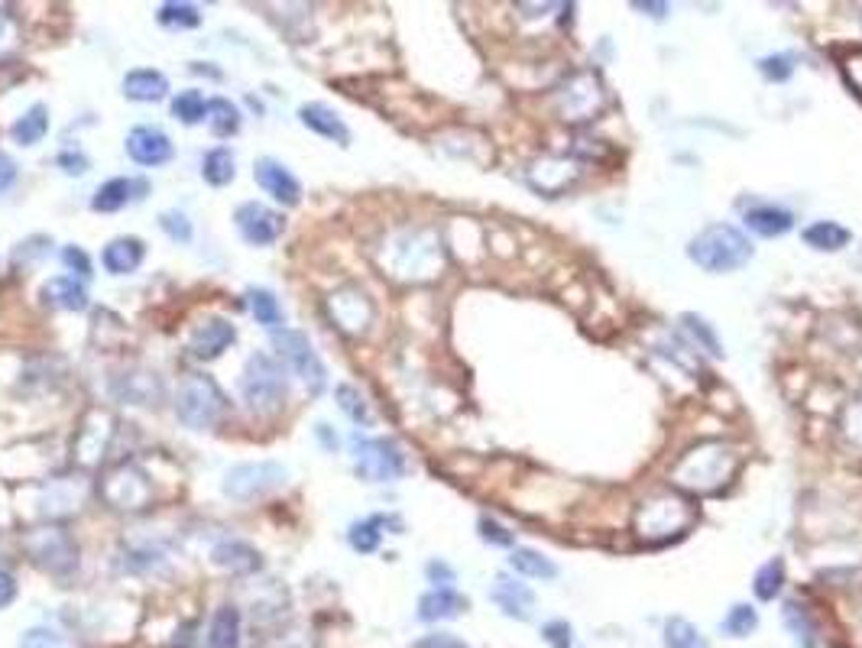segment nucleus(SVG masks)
<instances>
[{
  "label": "nucleus",
  "instance_id": "nucleus-1",
  "mask_svg": "<svg viewBox=\"0 0 862 648\" xmlns=\"http://www.w3.org/2000/svg\"><path fill=\"white\" fill-rule=\"evenodd\" d=\"M688 257L694 259L701 269L724 276V272L742 269L752 259V241L733 224H711L691 241Z\"/></svg>",
  "mask_w": 862,
  "mask_h": 648
},
{
  "label": "nucleus",
  "instance_id": "nucleus-2",
  "mask_svg": "<svg viewBox=\"0 0 862 648\" xmlns=\"http://www.w3.org/2000/svg\"><path fill=\"white\" fill-rule=\"evenodd\" d=\"M241 395H244L246 408L256 415L279 412L286 395H289L282 364L269 354H253L244 364V374H241Z\"/></svg>",
  "mask_w": 862,
  "mask_h": 648
},
{
  "label": "nucleus",
  "instance_id": "nucleus-3",
  "mask_svg": "<svg viewBox=\"0 0 862 648\" xmlns=\"http://www.w3.org/2000/svg\"><path fill=\"white\" fill-rule=\"evenodd\" d=\"M224 392L221 387L208 377V374H189L179 383V395H175V415L185 428L192 431H205L215 428L218 418L224 415Z\"/></svg>",
  "mask_w": 862,
  "mask_h": 648
},
{
  "label": "nucleus",
  "instance_id": "nucleus-4",
  "mask_svg": "<svg viewBox=\"0 0 862 648\" xmlns=\"http://www.w3.org/2000/svg\"><path fill=\"white\" fill-rule=\"evenodd\" d=\"M272 347L279 354V360L308 387L312 395H318L321 389L328 387V367L325 360L318 357L315 344L308 341V334L302 331H292V328H282L272 334Z\"/></svg>",
  "mask_w": 862,
  "mask_h": 648
},
{
  "label": "nucleus",
  "instance_id": "nucleus-5",
  "mask_svg": "<svg viewBox=\"0 0 862 648\" xmlns=\"http://www.w3.org/2000/svg\"><path fill=\"white\" fill-rule=\"evenodd\" d=\"M289 480V467H282L279 461H256V464H238L224 474V497L238 500V503H250L259 500L279 487H286Z\"/></svg>",
  "mask_w": 862,
  "mask_h": 648
},
{
  "label": "nucleus",
  "instance_id": "nucleus-6",
  "mask_svg": "<svg viewBox=\"0 0 862 648\" xmlns=\"http://www.w3.org/2000/svg\"><path fill=\"white\" fill-rule=\"evenodd\" d=\"M354 467L357 477L369 484H392L405 477V454L389 438H357L354 441Z\"/></svg>",
  "mask_w": 862,
  "mask_h": 648
},
{
  "label": "nucleus",
  "instance_id": "nucleus-7",
  "mask_svg": "<svg viewBox=\"0 0 862 648\" xmlns=\"http://www.w3.org/2000/svg\"><path fill=\"white\" fill-rule=\"evenodd\" d=\"M234 224H238L241 237H244L246 244H253V247H269L286 231V218L279 211L259 205V201H244L234 211Z\"/></svg>",
  "mask_w": 862,
  "mask_h": 648
},
{
  "label": "nucleus",
  "instance_id": "nucleus-8",
  "mask_svg": "<svg viewBox=\"0 0 862 648\" xmlns=\"http://www.w3.org/2000/svg\"><path fill=\"white\" fill-rule=\"evenodd\" d=\"M253 179L269 198H276L286 208H295L302 201V182L289 172V166H282L272 156H263L253 162Z\"/></svg>",
  "mask_w": 862,
  "mask_h": 648
},
{
  "label": "nucleus",
  "instance_id": "nucleus-9",
  "mask_svg": "<svg viewBox=\"0 0 862 648\" xmlns=\"http://www.w3.org/2000/svg\"><path fill=\"white\" fill-rule=\"evenodd\" d=\"M172 139L169 133L159 127H133L126 133V156L136 162V166H146V169H156V166H166L172 159Z\"/></svg>",
  "mask_w": 862,
  "mask_h": 648
},
{
  "label": "nucleus",
  "instance_id": "nucleus-10",
  "mask_svg": "<svg viewBox=\"0 0 862 648\" xmlns=\"http://www.w3.org/2000/svg\"><path fill=\"white\" fill-rule=\"evenodd\" d=\"M29 551L36 564L52 574H69L72 567H78V548L65 531H43L39 538L29 541Z\"/></svg>",
  "mask_w": 862,
  "mask_h": 648
},
{
  "label": "nucleus",
  "instance_id": "nucleus-11",
  "mask_svg": "<svg viewBox=\"0 0 862 648\" xmlns=\"http://www.w3.org/2000/svg\"><path fill=\"white\" fill-rule=\"evenodd\" d=\"M238 341V328L228 321V318H205L195 331H192V338H189V351H192V357H198V360H218L231 344Z\"/></svg>",
  "mask_w": 862,
  "mask_h": 648
},
{
  "label": "nucleus",
  "instance_id": "nucleus-12",
  "mask_svg": "<svg viewBox=\"0 0 862 648\" xmlns=\"http://www.w3.org/2000/svg\"><path fill=\"white\" fill-rule=\"evenodd\" d=\"M587 72L584 75H578V78H571V85H564L561 88V98H558V108H561V114H564V121H571V124H581V121H594V114L604 108V101H607V88L600 85V88H594L591 95H584L587 88ZM594 85V82H591Z\"/></svg>",
  "mask_w": 862,
  "mask_h": 648
},
{
  "label": "nucleus",
  "instance_id": "nucleus-13",
  "mask_svg": "<svg viewBox=\"0 0 862 648\" xmlns=\"http://www.w3.org/2000/svg\"><path fill=\"white\" fill-rule=\"evenodd\" d=\"M493 603L509 616V620H519V623H525V620H532V610H535V594H532V587H525L522 580H515V577H506V574H499L496 577V584H493Z\"/></svg>",
  "mask_w": 862,
  "mask_h": 648
},
{
  "label": "nucleus",
  "instance_id": "nucleus-14",
  "mask_svg": "<svg viewBox=\"0 0 862 648\" xmlns=\"http://www.w3.org/2000/svg\"><path fill=\"white\" fill-rule=\"evenodd\" d=\"M39 298H43V305L59 308V311H85L88 308V289L75 276H52L49 282H43Z\"/></svg>",
  "mask_w": 862,
  "mask_h": 648
},
{
  "label": "nucleus",
  "instance_id": "nucleus-15",
  "mask_svg": "<svg viewBox=\"0 0 862 648\" xmlns=\"http://www.w3.org/2000/svg\"><path fill=\"white\" fill-rule=\"evenodd\" d=\"M299 121L308 130H315L318 136L335 139L338 146H351V130L344 124V118L335 108H328V105H318V101L302 105L299 108Z\"/></svg>",
  "mask_w": 862,
  "mask_h": 648
},
{
  "label": "nucleus",
  "instance_id": "nucleus-16",
  "mask_svg": "<svg viewBox=\"0 0 862 648\" xmlns=\"http://www.w3.org/2000/svg\"><path fill=\"white\" fill-rule=\"evenodd\" d=\"M169 95V78L156 69H133L123 75V98L139 105H156Z\"/></svg>",
  "mask_w": 862,
  "mask_h": 648
},
{
  "label": "nucleus",
  "instance_id": "nucleus-17",
  "mask_svg": "<svg viewBox=\"0 0 862 648\" xmlns=\"http://www.w3.org/2000/svg\"><path fill=\"white\" fill-rule=\"evenodd\" d=\"M211 564L221 571H231V574H253L263 567V558L253 545L231 538V541H221L211 548Z\"/></svg>",
  "mask_w": 862,
  "mask_h": 648
},
{
  "label": "nucleus",
  "instance_id": "nucleus-18",
  "mask_svg": "<svg viewBox=\"0 0 862 648\" xmlns=\"http://www.w3.org/2000/svg\"><path fill=\"white\" fill-rule=\"evenodd\" d=\"M143 257H146V244L139 237H114L105 247L101 262L111 276H130L143 266Z\"/></svg>",
  "mask_w": 862,
  "mask_h": 648
},
{
  "label": "nucleus",
  "instance_id": "nucleus-19",
  "mask_svg": "<svg viewBox=\"0 0 862 648\" xmlns=\"http://www.w3.org/2000/svg\"><path fill=\"white\" fill-rule=\"evenodd\" d=\"M468 610V600L451 590V587H438L432 594H425L418 600V620L422 623H441V620H454Z\"/></svg>",
  "mask_w": 862,
  "mask_h": 648
},
{
  "label": "nucleus",
  "instance_id": "nucleus-20",
  "mask_svg": "<svg viewBox=\"0 0 862 648\" xmlns=\"http://www.w3.org/2000/svg\"><path fill=\"white\" fill-rule=\"evenodd\" d=\"M133 192H146V182H136V179H108V182L95 192L92 208L101 211V215H114V211L126 208L130 201H136Z\"/></svg>",
  "mask_w": 862,
  "mask_h": 648
},
{
  "label": "nucleus",
  "instance_id": "nucleus-21",
  "mask_svg": "<svg viewBox=\"0 0 862 648\" xmlns=\"http://www.w3.org/2000/svg\"><path fill=\"white\" fill-rule=\"evenodd\" d=\"M241 610L238 607H218V613L211 616L208 636H205V648H241Z\"/></svg>",
  "mask_w": 862,
  "mask_h": 648
},
{
  "label": "nucleus",
  "instance_id": "nucleus-22",
  "mask_svg": "<svg viewBox=\"0 0 862 648\" xmlns=\"http://www.w3.org/2000/svg\"><path fill=\"white\" fill-rule=\"evenodd\" d=\"M745 228L758 237H781L794 228L791 211L778 208V205H758L752 211H745Z\"/></svg>",
  "mask_w": 862,
  "mask_h": 648
},
{
  "label": "nucleus",
  "instance_id": "nucleus-23",
  "mask_svg": "<svg viewBox=\"0 0 862 648\" xmlns=\"http://www.w3.org/2000/svg\"><path fill=\"white\" fill-rule=\"evenodd\" d=\"M202 179L215 188H224L238 179V159L228 146H215L211 152H205L202 159Z\"/></svg>",
  "mask_w": 862,
  "mask_h": 648
},
{
  "label": "nucleus",
  "instance_id": "nucleus-24",
  "mask_svg": "<svg viewBox=\"0 0 862 648\" xmlns=\"http://www.w3.org/2000/svg\"><path fill=\"white\" fill-rule=\"evenodd\" d=\"M801 237H804L808 247H814V250H821V254L843 250V247L853 241V234H850L843 224H837V221H817V224H811Z\"/></svg>",
  "mask_w": 862,
  "mask_h": 648
},
{
  "label": "nucleus",
  "instance_id": "nucleus-25",
  "mask_svg": "<svg viewBox=\"0 0 862 648\" xmlns=\"http://www.w3.org/2000/svg\"><path fill=\"white\" fill-rule=\"evenodd\" d=\"M46 133H49V108H46V105H33L26 114H20V118L10 124V136H13L20 146H36V143H43Z\"/></svg>",
  "mask_w": 862,
  "mask_h": 648
},
{
  "label": "nucleus",
  "instance_id": "nucleus-26",
  "mask_svg": "<svg viewBox=\"0 0 862 648\" xmlns=\"http://www.w3.org/2000/svg\"><path fill=\"white\" fill-rule=\"evenodd\" d=\"M246 302H250V311H253V318L263 325V328H269V331H279L282 325H286V311H282V305H279V298L269 292V289H246Z\"/></svg>",
  "mask_w": 862,
  "mask_h": 648
},
{
  "label": "nucleus",
  "instance_id": "nucleus-27",
  "mask_svg": "<svg viewBox=\"0 0 862 648\" xmlns=\"http://www.w3.org/2000/svg\"><path fill=\"white\" fill-rule=\"evenodd\" d=\"M509 564H512L522 577H535V580H551V577H558V567H555L542 551H535V548H519V551H512Z\"/></svg>",
  "mask_w": 862,
  "mask_h": 648
},
{
  "label": "nucleus",
  "instance_id": "nucleus-28",
  "mask_svg": "<svg viewBox=\"0 0 862 648\" xmlns=\"http://www.w3.org/2000/svg\"><path fill=\"white\" fill-rule=\"evenodd\" d=\"M241 108L238 105H231L228 98H215V101H208V127H211V133L215 136H221V139H228V136H234L238 130H241Z\"/></svg>",
  "mask_w": 862,
  "mask_h": 648
},
{
  "label": "nucleus",
  "instance_id": "nucleus-29",
  "mask_svg": "<svg viewBox=\"0 0 862 648\" xmlns=\"http://www.w3.org/2000/svg\"><path fill=\"white\" fill-rule=\"evenodd\" d=\"M781 587H785V561L781 558H772L768 564H762L758 571H755V580H752V594L758 597V600H775L778 594H781Z\"/></svg>",
  "mask_w": 862,
  "mask_h": 648
},
{
  "label": "nucleus",
  "instance_id": "nucleus-30",
  "mask_svg": "<svg viewBox=\"0 0 862 648\" xmlns=\"http://www.w3.org/2000/svg\"><path fill=\"white\" fill-rule=\"evenodd\" d=\"M781 620L788 626V633L794 636V643L801 648H817V639H814V623H811V613L801 607V603H785L781 610Z\"/></svg>",
  "mask_w": 862,
  "mask_h": 648
},
{
  "label": "nucleus",
  "instance_id": "nucleus-31",
  "mask_svg": "<svg viewBox=\"0 0 862 648\" xmlns=\"http://www.w3.org/2000/svg\"><path fill=\"white\" fill-rule=\"evenodd\" d=\"M172 114H175V121H182L185 127H195V124L208 121V101H205V95L195 91V88L179 91L175 101H172Z\"/></svg>",
  "mask_w": 862,
  "mask_h": 648
},
{
  "label": "nucleus",
  "instance_id": "nucleus-32",
  "mask_svg": "<svg viewBox=\"0 0 862 648\" xmlns=\"http://www.w3.org/2000/svg\"><path fill=\"white\" fill-rule=\"evenodd\" d=\"M389 518L386 516H373V518H364V522H354L351 525V531H348V541H351V548L354 551H361V554H373L376 548H379V538H383V525H386Z\"/></svg>",
  "mask_w": 862,
  "mask_h": 648
},
{
  "label": "nucleus",
  "instance_id": "nucleus-33",
  "mask_svg": "<svg viewBox=\"0 0 862 648\" xmlns=\"http://www.w3.org/2000/svg\"><path fill=\"white\" fill-rule=\"evenodd\" d=\"M665 648H707L704 636L694 629V623L675 616L665 623Z\"/></svg>",
  "mask_w": 862,
  "mask_h": 648
},
{
  "label": "nucleus",
  "instance_id": "nucleus-34",
  "mask_svg": "<svg viewBox=\"0 0 862 648\" xmlns=\"http://www.w3.org/2000/svg\"><path fill=\"white\" fill-rule=\"evenodd\" d=\"M159 23L169 29H195L202 23V13L195 3H162L159 7Z\"/></svg>",
  "mask_w": 862,
  "mask_h": 648
},
{
  "label": "nucleus",
  "instance_id": "nucleus-35",
  "mask_svg": "<svg viewBox=\"0 0 862 648\" xmlns=\"http://www.w3.org/2000/svg\"><path fill=\"white\" fill-rule=\"evenodd\" d=\"M758 629V613L749 607V603H737L730 613H727V620H724V633L730 636V639H745V636H752Z\"/></svg>",
  "mask_w": 862,
  "mask_h": 648
},
{
  "label": "nucleus",
  "instance_id": "nucleus-36",
  "mask_svg": "<svg viewBox=\"0 0 862 648\" xmlns=\"http://www.w3.org/2000/svg\"><path fill=\"white\" fill-rule=\"evenodd\" d=\"M335 392H338V405H341V412H344L351 421H357V425H369V421H373V415H369V405L364 402L361 389L341 383V387L335 389Z\"/></svg>",
  "mask_w": 862,
  "mask_h": 648
},
{
  "label": "nucleus",
  "instance_id": "nucleus-37",
  "mask_svg": "<svg viewBox=\"0 0 862 648\" xmlns=\"http://www.w3.org/2000/svg\"><path fill=\"white\" fill-rule=\"evenodd\" d=\"M681 325L701 341V347L711 351V357H724V344H720V338L714 334V328H711L704 318H697V315H681Z\"/></svg>",
  "mask_w": 862,
  "mask_h": 648
},
{
  "label": "nucleus",
  "instance_id": "nucleus-38",
  "mask_svg": "<svg viewBox=\"0 0 862 648\" xmlns=\"http://www.w3.org/2000/svg\"><path fill=\"white\" fill-rule=\"evenodd\" d=\"M16 648H69L65 636L59 629H49V626H33L26 633H20V643Z\"/></svg>",
  "mask_w": 862,
  "mask_h": 648
},
{
  "label": "nucleus",
  "instance_id": "nucleus-39",
  "mask_svg": "<svg viewBox=\"0 0 862 648\" xmlns=\"http://www.w3.org/2000/svg\"><path fill=\"white\" fill-rule=\"evenodd\" d=\"M794 56L791 52H778V56H765L762 62H758V72L768 78V82H788L791 75H794Z\"/></svg>",
  "mask_w": 862,
  "mask_h": 648
},
{
  "label": "nucleus",
  "instance_id": "nucleus-40",
  "mask_svg": "<svg viewBox=\"0 0 862 648\" xmlns=\"http://www.w3.org/2000/svg\"><path fill=\"white\" fill-rule=\"evenodd\" d=\"M159 228L166 231L169 241L175 244H192V221L182 211H162L159 215Z\"/></svg>",
  "mask_w": 862,
  "mask_h": 648
},
{
  "label": "nucleus",
  "instance_id": "nucleus-41",
  "mask_svg": "<svg viewBox=\"0 0 862 648\" xmlns=\"http://www.w3.org/2000/svg\"><path fill=\"white\" fill-rule=\"evenodd\" d=\"M477 528H481V538H484V541H490V545H499V548H509V545L515 541V535H512V531H509L506 525H499L496 518L484 516V518H481V525H477Z\"/></svg>",
  "mask_w": 862,
  "mask_h": 648
},
{
  "label": "nucleus",
  "instance_id": "nucleus-42",
  "mask_svg": "<svg viewBox=\"0 0 862 648\" xmlns=\"http://www.w3.org/2000/svg\"><path fill=\"white\" fill-rule=\"evenodd\" d=\"M56 162H59V169H62L65 175H85V172H88V166H92V162H88V156H85V152H78V149H75V152H72V149L59 152V159H56Z\"/></svg>",
  "mask_w": 862,
  "mask_h": 648
},
{
  "label": "nucleus",
  "instance_id": "nucleus-43",
  "mask_svg": "<svg viewBox=\"0 0 862 648\" xmlns=\"http://www.w3.org/2000/svg\"><path fill=\"white\" fill-rule=\"evenodd\" d=\"M542 639H545L551 648H571V626H568L564 620L548 623V626L542 629Z\"/></svg>",
  "mask_w": 862,
  "mask_h": 648
},
{
  "label": "nucleus",
  "instance_id": "nucleus-44",
  "mask_svg": "<svg viewBox=\"0 0 862 648\" xmlns=\"http://www.w3.org/2000/svg\"><path fill=\"white\" fill-rule=\"evenodd\" d=\"M62 259H65V266H69L72 272H78V279H88V276H92V259H88V254H85L82 247H65V250H62Z\"/></svg>",
  "mask_w": 862,
  "mask_h": 648
},
{
  "label": "nucleus",
  "instance_id": "nucleus-45",
  "mask_svg": "<svg viewBox=\"0 0 862 648\" xmlns=\"http://www.w3.org/2000/svg\"><path fill=\"white\" fill-rule=\"evenodd\" d=\"M409 648H471L464 639L451 636V633H432V636H422L418 643H412Z\"/></svg>",
  "mask_w": 862,
  "mask_h": 648
},
{
  "label": "nucleus",
  "instance_id": "nucleus-46",
  "mask_svg": "<svg viewBox=\"0 0 862 648\" xmlns=\"http://www.w3.org/2000/svg\"><path fill=\"white\" fill-rule=\"evenodd\" d=\"M13 600H16V580H13L10 571L0 567V610H7Z\"/></svg>",
  "mask_w": 862,
  "mask_h": 648
},
{
  "label": "nucleus",
  "instance_id": "nucleus-47",
  "mask_svg": "<svg viewBox=\"0 0 862 648\" xmlns=\"http://www.w3.org/2000/svg\"><path fill=\"white\" fill-rule=\"evenodd\" d=\"M428 580L448 587V584H454V571H451L445 561H432V564H428Z\"/></svg>",
  "mask_w": 862,
  "mask_h": 648
},
{
  "label": "nucleus",
  "instance_id": "nucleus-48",
  "mask_svg": "<svg viewBox=\"0 0 862 648\" xmlns=\"http://www.w3.org/2000/svg\"><path fill=\"white\" fill-rule=\"evenodd\" d=\"M13 182H16V162H13L10 156L0 152V195H3Z\"/></svg>",
  "mask_w": 862,
  "mask_h": 648
},
{
  "label": "nucleus",
  "instance_id": "nucleus-49",
  "mask_svg": "<svg viewBox=\"0 0 862 648\" xmlns=\"http://www.w3.org/2000/svg\"><path fill=\"white\" fill-rule=\"evenodd\" d=\"M632 7H635V10H648V16H658V20L668 13V3H645V0H632Z\"/></svg>",
  "mask_w": 862,
  "mask_h": 648
},
{
  "label": "nucleus",
  "instance_id": "nucleus-50",
  "mask_svg": "<svg viewBox=\"0 0 862 648\" xmlns=\"http://www.w3.org/2000/svg\"><path fill=\"white\" fill-rule=\"evenodd\" d=\"M315 431H318V438H321L328 448H338V435H331V431H328V425H315Z\"/></svg>",
  "mask_w": 862,
  "mask_h": 648
},
{
  "label": "nucleus",
  "instance_id": "nucleus-51",
  "mask_svg": "<svg viewBox=\"0 0 862 648\" xmlns=\"http://www.w3.org/2000/svg\"><path fill=\"white\" fill-rule=\"evenodd\" d=\"M860 620H862V610H860Z\"/></svg>",
  "mask_w": 862,
  "mask_h": 648
}]
</instances>
